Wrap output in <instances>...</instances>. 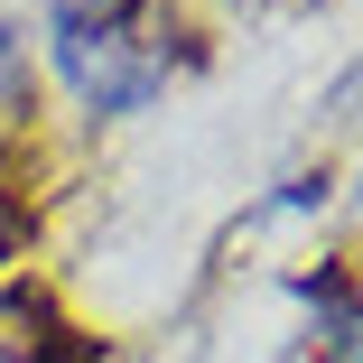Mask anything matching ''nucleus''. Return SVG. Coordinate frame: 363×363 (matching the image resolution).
Here are the masks:
<instances>
[{"label":"nucleus","instance_id":"obj_1","mask_svg":"<svg viewBox=\"0 0 363 363\" xmlns=\"http://www.w3.org/2000/svg\"><path fill=\"white\" fill-rule=\"evenodd\" d=\"M56 75L75 84L84 112H150L177 75V28L168 0H56Z\"/></svg>","mask_w":363,"mask_h":363},{"label":"nucleus","instance_id":"obj_2","mask_svg":"<svg viewBox=\"0 0 363 363\" xmlns=\"http://www.w3.org/2000/svg\"><path fill=\"white\" fill-rule=\"evenodd\" d=\"M10 112H28V38L0 19V121Z\"/></svg>","mask_w":363,"mask_h":363}]
</instances>
